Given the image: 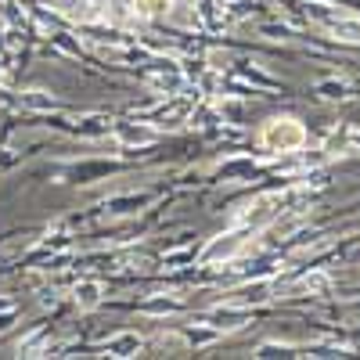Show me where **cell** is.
Instances as JSON below:
<instances>
[{
  "label": "cell",
  "instance_id": "obj_4",
  "mask_svg": "<svg viewBox=\"0 0 360 360\" xmlns=\"http://www.w3.org/2000/svg\"><path fill=\"white\" fill-rule=\"evenodd\" d=\"M137 349H141V339L137 335H115L108 342V353H115V356H134Z\"/></svg>",
  "mask_w": 360,
  "mask_h": 360
},
{
  "label": "cell",
  "instance_id": "obj_3",
  "mask_svg": "<svg viewBox=\"0 0 360 360\" xmlns=\"http://www.w3.org/2000/svg\"><path fill=\"white\" fill-rule=\"evenodd\" d=\"M101 303V285L98 281H79L76 285V307L79 310H94Z\"/></svg>",
  "mask_w": 360,
  "mask_h": 360
},
{
  "label": "cell",
  "instance_id": "obj_2",
  "mask_svg": "<svg viewBox=\"0 0 360 360\" xmlns=\"http://www.w3.org/2000/svg\"><path fill=\"white\" fill-rule=\"evenodd\" d=\"M238 249H242V238H238V234H227V238H220V242L209 245L202 259H205V263H213V259H227V256H234Z\"/></svg>",
  "mask_w": 360,
  "mask_h": 360
},
{
  "label": "cell",
  "instance_id": "obj_1",
  "mask_svg": "<svg viewBox=\"0 0 360 360\" xmlns=\"http://www.w3.org/2000/svg\"><path fill=\"white\" fill-rule=\"evenodd\" d=\"M303 141H307V130L295 119H270L259 130V144L270 148V152H295Z\"/></svg>",
  "mask_w": 360,
  "mask_h": 360
},
{
  "label": "cell",
  "instance_id": "obj_6",
  "mask_svg": "<svg viewBox=\"0 0 360 360\" xmlns=\"http://www.w3.org/2000/svg\"><path fill=\"white\" fill-rule=\"evenodd\" d=\"M169 8V0H141V11L144 15H159V11H166Z\"/></svg>",
  "mask_w": 360,
  "mask_h": 360
},
{
  "label": "cell",
  "instance_id": "obj_5",
  "mask_svg": "<svg viewBox=\"0 0 360 360\" xmlns=\"http://www.w3.org/2000/svg\"><path fill=\"white\" fill-rule=\"evenodd\" d=\"M119 137H123L127 144H148L155 134L152 130H130V127H123V130H119Z\"/></svg>",
  "mask_w": 360,
  "mask_h": 360
}]
</instances>
